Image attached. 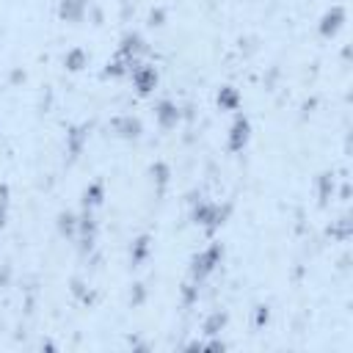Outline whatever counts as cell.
Instances as JSON below:
<instances>
[{
    "label": "cell",
    "instance_id": "cell-1",
    "mask_svg": "<svg viewBox=\"0 0 353 353\" xmlns=\"http://www.w3.org/2000/svg\"><path fill=\"white\" fill-rule=\"evenodd\" d=\"M221 259V246H210L207 251H201L199 257L193 259V276L201 279V276H207L210 270L215 268V262Z\"/></svg>",
    "mask_w": 353,
    "mask_h": 353
},
{
    "label": "cell",
    "instance_id": "cell-2",
    "mask_svg": "<svg viewBox=\"0 0 353 353\" xmlns=\"http://www.w3.org/2000/svg\"><path fill=\"white\" fill-rule=\"evenodd\" d=\"M246 141H249V122L240 116L235 125H232V138H229V146H232V149H240Z\"/></svg>",
    "mask_w": 353,
    "mask_h": 353
},
{
    "label": "cell",
    "instance_id": "cell-3",
    "mask_svg": "<svg viewBox=\"0 0 353 353\" xmlns=\"http://www.w3.org/2000/svg\"><path fill=\"white\" fill-rule=\"evenodd\" d=\"M155 80H158V77H155V69H138V72H135V83H138L141 94H146V91L152 89Z\"/></svg>",
    "mask_w": 353,
    "mask_h": 353
},
{
    "label": "cell",
    "instance_id": "cell-4",
    "mask_svg": "<svg viewBox=\"0 0 353 353\" xmlns=\"http://www.w3.org/2000/svg\"><path fill=\"white\" fill-rule=\"evenodd\" d=\"M158 116H160V122H163V125H171V122H177V111H174L171 102H163V105H160Z\"/></svg>",
    "mask_w": 353,
    "mask_h": 353
},
{
    "label": "cell",
    "instance_id": "cell-5",
    "mask_svg": "<svg viewBox=\"0 0 353 353\" xmlns=\"http://www.w3.org/2000/svg\"><path fill=\"white\" fill-rule=\"evenodd\" d=\"M80 8H83V0H64V17H77L80 14Z\"/></svg>",
    "mask_w": 353,
    "mask_h": 353
},
{
    "label": "cell",
    "instance_id": "cell-6",
    "mask_svg": "<svg viewBox=\"0 0 353 353\" xmlns=\"http://www.w3.org/2000/svg\"><path fill=\"white\" fill-rule=\"evenodd\" d=\"M339 20H342V11L337 8L334 14H328V17H325V22H323V31H325V33H334V31L339 28Z\"/></svg>",
    "mask_w": 353,
    "mask_h": 353
},
{
    "label": "cell",
    "instance_id": "cell-7",
    "mask_svg": "<svg viewBox=\"0 0 353 353\" xmlns=\"http://www.w3.org/2000/svg\"><path fill=\"white\" fill-rule=\"evenodd\" d=\"M122 135H138L141 132V125H138V119H125V122H122Z\"/></svg>",
    "mask_w": 353,
    "mask_h": 353
},
{
    "label": "cell",
    "instance_id": "cell-8",
    "mask_svg": "<svg viewBox=\"0 0 353 353\" xmlns=\"http://www.w3.org/2000/svg\"><path fill=\"white\" fill-rule=\"evenodd\" d=\"M224 323H226V318H224V315H213V318L207 320V325H204V328H207V334H215Z\"/></svg>",
    "mask_w": 353,
    "mask_h": 353
},
{
    "label": "cell",
    "instance_id": "cell-9",
    "mask_svg": "<svg viewBox=\"0 0 353 353\" xmlns=\"http://www.w3.org/2000/svg\"><path fill=\"white\" fill-rule=\"evenodd\" d=\"M218 102H224V105H235V102H237V94L226 86V89H221V94H218Z\"/></svg>",
    "mask_w": 353,
    "mask_h": 353
},
{
    "label": "cell",
    "instance_id": "cell-10",
    "mask_svg": "<svg viewBox=\"0 0 353 353\" xmlns=\"http://www.w3.org/2000/svg\"><path fill=\"white\" fill-rule=\"evenodd\" d=\"M66 64H69V69H80V64H83V53H80V50H75V53H69V58H66Z\"/></svg>",
    "mask_w": 353,
    "mask_h": 353
}]
</instances>
